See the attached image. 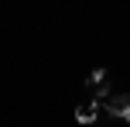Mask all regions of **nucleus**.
<instances>
[{"mask_svg":"<svg viewBox=\"0 0 130 127\" xmlns=\"http://www.w3.org/2000/svg\"><path fill=\"white\" fill-rule=\"evenodd\" d=\"M99 107L110 117H117V120H130V93H110Z\"/></svg>","mask_w":130,"mask_h":127,"instance_id":"nucleus-1","label":"nucleus"},{"mask_svg":"<svg viewBox=\"0 0 130 127\" xmlns=\"http://www.w3.org/2000/svg\"><path fill=\"white\" fill-rule=\"evenodd\" d=\"M86 86L96 93V103H103L106 96H110V79H106V69H92L89 79H86Z\"/></svg>","mask_w":130,"mask_h":127,"instance_id":"nucleus-2","label":"nucleus"},{"mask_svg":"<svg viewBox=\"0 0 130 127\" xmlns=\"http://www.w3.org/2000/svg\"><path fill=\"white\" fill-rule=\"evenodd\" d=\"M99 117V103H82V107H75V120L79 124H92Z\"/></svg>","mask_w":130,"mask_h":127,"instance_id":"nucleus-3","label":"nucleus"}]
</instances>
